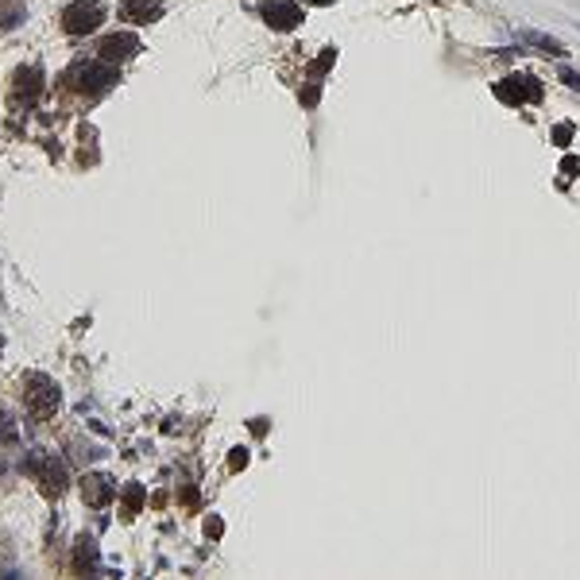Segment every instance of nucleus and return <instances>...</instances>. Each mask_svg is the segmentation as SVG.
Masks as SVG:
<instances>
[{
    "mask_svg": "<svg viewBox=\"0 0 580 580\" xmlns=\"http://www.w3.org/2000/svg\"><path fill=\"white\" fill-rule=\"evenodd\" d=\"M62 81H70V89H78L86 97H101L105 89H112L120 81V70L105 59H89V62H78Z\"/></svg>",
    "mask_w": 580,
    "mask_h": 580,
    "instance_id": "nucleus-1",
    "label": "nucleus"
},
{
    "mask_svg": "<svg viewBox=\"0 0 580 580\" xmlns=\"http://www.w3.org/2000/svg\"><path fill=\"white\" fill-rule=\"evenodd\" d=\"M105 4H97V0H74L62 8V31L66 35H93L105 23Z\"/></svg>",
    "mask_w": 580,
    "mask_h": 580,
    "instance_id": "nucleus-2",
    "label": "nucleus"
},
{
    "mask_svg": "<svg viewBox=\"0 0 580 580\" xmlns=\"http://www.w3.org/2000/svg\"><path fill=\"white\" fill-rule=\"evenodd\" d=\"M259 16H263L267 28L294 31L298 23L306 20V8H302V0H263V4H259Z\"/></svg>",
    "mask_w": 580,
    "mask_h": 580,
    "instance_id": "nucleus-3",
    "label": "nucleus"
},
{
    "mask_svg": "<svg viewBox=\"0 0 580 580\" xmlns=\"http://www.w3.org/2000/svg\"><path fill=\"white\" fill-rule=\"evenodd\" d=\"M28 391H23V403L35 418H47V414L59 410V387L50 383L47 375H28Z\"/></svg>",
    "mask_w": 580,
    "mask_h": 580,
    "instance_id": "nucleus-4",
    "label": "nucleus"
},
{
    "mask_svg": "<svg viewBox=\"0 0 580 580\" xmlns=\"http://www.w3.org/2000/svg\"><path fill=\"white\" fill-rule=\"evenodd\" d=\"M43 89H47V81H43V70L39 66L16 70V78H12V97H16V105L31 108L35 101L43 97Z\"/></svg>",
    "mask_w": 580,
    "mask_h": 580,
    "instance_id": "nucleus-5",
    "label": "nucleus"
},
{
    "mask_svg": "<svg viewBox=\"0 0 580 580\" xmlns=\"http://www.w3.org/2000/svg\"><path fill=\"white\" fill-rule=\"evenodd\" d=\"M139 39L136 35H128V31H120V35H105V39L97 43V59H105V62H124V59H132V54H139Z\"/></svg>",
    "mask_w": 580,
    "mask_h": 580,
    "instance_id": "nucleus-6",
    "label": "nucleus"
},
{
    "mask_svg": "<svg viewBox=\"0 0 580 580\" xmlns=\"http://www.w3.org/2000/svg\"><path fill=\"white\" fill-rule=\"evenodd\" d=\"M117 16L124 23H136V28H143V23H155L159 16H163V0H120Z\"/></svg>",
    "mask_w": 580,
    "mask_h": 580,
    "instance_id": "nucleus-7",
    "label": "nucleus"
},
{
    "mask_svg": "<svg viewBox=\"0 0 580 580\" xmlns=\"http://www.w3.org/2000/svg\"><path fill=\"white\" fill-rule=\"evenodd\" d=\"M31 468H35V476H39L43 492L62 495V488H66V468H62V461H54V457H35Z\"/></svg>",
    "mask_w": 580,
    "mask_h": 580,
    "instance_id": "nucleus-8",
    "label": "nucleus"
},
{
    "mask_svg": "<svg viewBox=\"0 0 580 580\" xmlns=\"http://www.w3.org/2000/svg\"><path fill=\"white\" fill-rule=\"evenodd\" d=\"M112 495H117V488H112V480H108V476L93 472V476H86V480H81V499H86L89 507H105Z\"/></svg>",
    "mask_w": 580,
    "mask_h": 580,
    "instance_id": "nucleus-9",
    "label": "nucleus"
},
{
    "mask_svg": "<svg viewBox=\"0 0 580 580\" xmlns=\"http://www.w3.org/2000/svg\"><path fill=\"white\" fill-rule=\"evenodd\" d=\"M519 35L526 43H534V47L538 50H546V54H557V59H565V54H569V50L561 47L557 39H553V35H546V31H534V28H519Z\"/></svg>",
    "mask_w": 580,
    "mask_h": 580,
    "instance_id": "nucleus-10",
    "label": "nucleus"
},
{
    "mask_svg": "<svg viewBox=\"0 0 580 580\" xmlns=\"http://www.w3.org/2000/svg\"><path fill=\"white\" fill-rule=\"evenodd\" d=\"M78 565L81 569H93V565H97V541L93 538H78Z\"/></svg>",
    "mask_w": 580,
    "mask_h": 580,
    "instance_id": "nucleus-11",
    "label": "nucleus"
},
{
    "mask_svg": "<svg viewBox=\"0 0 580 580\" xmlns=\"http://www.w3.org/2000/svg\"><path fill=\"white\" fill-rule=\"evenodd\" d=\"M333 62H337V50L329 47V50H325V54H321V59H317L314 66H310V78H314V81H321V74H325V70H329V66H333Z\"/></svg>",
    "mask_w": 580,
    "mask_h": 580,
    "instance_id": "nucleus-12",
    "label": "nucleus"
},
{
    "mask_svg": "<svg viewBox=\"0 0 580 580\" xmlns=\"http://www.w3.org/2000/svg\"><path fill=\"white\" fill-rule=\"evenodd\" d=\"M139 499H143V488H136V483H132L128 492H124V507H128V514H124V519H132V514H136Z\"/></svg>",
    "mask_w": 580,
    "mask_h": 580,
    "instance_id": "nucleus-13",
    "label": "nucleus"
},
{
    "mask_svg": "<svg viewBox=\"0 0 580 580\" xmlns=\"http://www.w3.org/2000/svg\"><path fill=\"white\" fill-rule=\"evenodd\" d=\"M557 78H561V81H565V86H569V89H577V93H580V74H577V70H569V66H561V74H557Z\"/></svg>",
    "mask_w": 580,
    "mask_h": 580,
    "instance_id": "nucleus-14",
    "label": "nucleus"
},
{
    "mask_svg": "<svg viewBox=\"0 0 580 580\" xmlns=\"http://www.w3.org/2000/svg\"><path fill=\"white\" fill-rule=\"evenodd\" d=\"M0 441H16V426L8 422V414H0Z\"/></svg>",
    "mask_w": 580,
    "mask_h": 580,
    "instance_id": "nucleus-15",
    "label": "nucleus"
},
{
    "mask_svg": "<svg viewBox=\"0 0 580 580\" xmlns=\"http://www.w3.org/2000/svg\"><path fill=\"white\" fill-rule=\"evenodd\" d=\"M569 136H572V124H561V128L553 132V139H557V143H569Z\"/></svg>",
    "mask_w": 580,
    "mask_h": 580,
    "instance_id": "nucleus-16",
    "label": "nucleus"
},
{
    "mask_svg": "<svg viewBox=\"0 0 580 580\" xmlns=\"http://www.w3.org/2000/svg\"><path fill=\"white\" fill-rule=\"evenodd\" d=\"M302 4H314V8H325V4H333V0H302Z\"/></svg>",
    "mask_w": 580,
    "mask_h": 580,
    "instance_id": "nucleus-17",
    "label": "nucleus"
}]
</instances>
